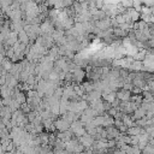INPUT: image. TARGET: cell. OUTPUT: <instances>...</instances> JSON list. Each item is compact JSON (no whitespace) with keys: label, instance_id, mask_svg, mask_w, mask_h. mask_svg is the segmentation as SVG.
<instances>
[{"label":"cell","instance_id":"cell-1","mask_svg":"<svg viewBox=\"0 0 154 154\" xmlns=\"http://www.w3.org/2000/svg\"><path fill=\"white\" fill-rule=\"evenodd\" d=\"M54 125H55V129H57L58 131H66V130L70 129V125H71V124H70L66 119H64V118L61 117V118H58V119L54 120Z\"/></svg>","mask_w":154,"mask_h":154},{"label":"cell","instance_id":"cell-2","mask_svg":"<svg viewBox=\"0 0 154 154\" xmlns=\"http://www.w3.org/2000/svg\"><path fill=\"white\" fill-rule=\"evenodd\" d=\"M95 26L99 28L100 30H107L108 28H111V17H106V18H102V19H99V20H95L94 22Z\"/></svg>","mask_w":154,"mask_h":154},{"label":"cell","instance_id":"cell-3","mask_svg":"<svg viewBox=\"0 0 154 154\" xmlns=\"http://www.w3.org/2000/svg\"><path fill=\"white\" fill-rule=\"evenodd\" d=\"M78 138V141L87 148V147H91V144L94 143V141H95V138L91 136V135H89L88 132L87 134H84L83 136H79V137H77Z\"/></svg>","mask_w":154,"mask_h":154},{"label":"cell","instance_id":"cell-4","mask_svg":"<svg viewBox=\"0 0 154 154\" xmlns=\"http://www.w3.org/2000/svg\"><path fill=\"white\" fill-rule=\"evenodd\" d=\"M107 130V140H117L120 135V131L114 126V125H109L106 128Z\"/></svg>","mask_w":154,"mask_h":154},{"label":"cell","instance_id":"cell-5","mask_svg":"<svg viewBox=\"0 0 154 154\" xmlns=\"http://www.w3.org/2000/svg\"><path fill=\"white\" fill-rule=\"evenodd\" d=\"M131 90H128V89H124V88H120L119 90H117V97L120 100V101H129L130 97H131Z\"/></svg>","mask_w":154,"mask_h":154},{"label":"cell","instance_id":"cell-6","mask_svg":"<svg viewBox=\"0 0 154 154\" xmlns=\"http://www.w3.org/2000/svg\"><path fill=\"white\" fill-rule=\"evenodd\" d=\"M126 12H128V14H129V17H130V19H131L132 22L140 20V18H141V12H140L138 10H136L134 6H132V7H129V8L126 10Z\"/></svg>","mask_w":154,"mask_h":154},{"label":"cell","instance_id":"cell-7","mask_svg":"<svg viewBox=\"0 0 154 154\" xmlns=\"http://www.w3.org/2000/svg\"><path fill=\"white\" fill-rule=\"evenodd\" d=\"M146 114H147V111H146L142 106H138V107L131 113V117H132L134 120H136V119H140V118L146 117Z\"/></svg>","mask_w":154,"mask_h":154},{"label":"cell","instance_id":"cell-8","mask_svg":"<svg viewBox=\"0 0 154 154\" xmlns=\"http://www.w3.org/2000/svg\"><path fill=\"white\" fill-rule=\"evenodd\" d=\"M18 40H19V42L25 43V45H29L30 43V37H29V35L26 34V31L24 29L18 32Z\"/></svg>","mask_w":154,"mask_h":154},{"label":"cell","instance_id":"cell-9","mask_svg":"<svg viewBox=\"0 0 154 154\" xmlns=\"http://www.w3.org/2000/svg\"><path fill=\"white\" fill-rule=\"evenodd\" d=\"M113 34H114V36H117V37H125V36H128L129 31H126V30H124V29L117 26V28H113Z\"/></svg>","mask_w":154,"mask_h":154},{"label":"cell","instance_id":"cell-10","mask_svg":"<svg viewBox=\"0 0 154 154\" xmlns=\"http://www.w3.org/2000/svg\"><path fill=\"white\" fill-rule=\"evenodd\" d=\"M114 126H116L120 132H126V130H128V126L123 123L122 119H116V120H114Z\"/></svg>","mask_w":154,"mask_h":154},{"label":"cell","instance_id":"cell-11","mask_svg":"<svg viewBox=\"0 0 154 154\" xmlns=\"http://www.w3.org/2000/svg\"><path fill=\"white\" fill-rule=\"evenodd\" d=\"M102 99H103L105 101L112 103V102L117 99V91H111V93H108V94H106V95H102Z\"/></svg>","mask_w":154,"mask_h":154},{"label":"cell","instance_id":"cell-12","mask_svg":"<svg viewBox=\"0 0 154 154\" xmlns=\"http://www.w3.org/2000/svg\"><path fill=\"white\" fill-rule=\"evenodd\" d=\"M1 65L4 66V69H5L6 71H10V70H11V67H12V65H13V61H12L10 58L5 57V58H4V60H2V63H1Z\"/></svg>","mask_w":154,"mask_h":154},{"label":"cell","instance_id":"cell-13","mask_svg":"<svg viewBox=\"0 0 154 154\" xmlns=\"http://www.w3.org/2000/svg\"><path fill=\"white\" fill-rule=\"evenodd\" d=\"M8 106H10V108H11V111H12V112H14V111H17V109H19V108H20V103H19L16 99H13V97H12L11 103H10Z\"/></svg>","mask_w":154,"mask_h":154},{"label":"cell","instance_id":"cell-14","mask_svg":"<svg viewBox=\"0 0 154 154\" xmlns=\"http://www.w3.org/2000/svg\"><path fill=\"white\" fill-rule=\"evenodd\" d=\"M48 79L49 81H58L59 79V73L54 70H52L49 73H48Z\"/></svg>","mask_w":154,"mask_h":154},{"label":"cell","instance_id":"cell-15","mask_svg":"<svg viewBox=\"0 0 154 154\" xmlns=\"http://www.w3.org/2000/svg\"><path fill=\"white\" fill-rule=\"evenodd\" d=\"M7 83V78H6V75H1L0 76V85H4Z\"/></svg>","mask_w":154,"mask_h":154}]
</instances>
